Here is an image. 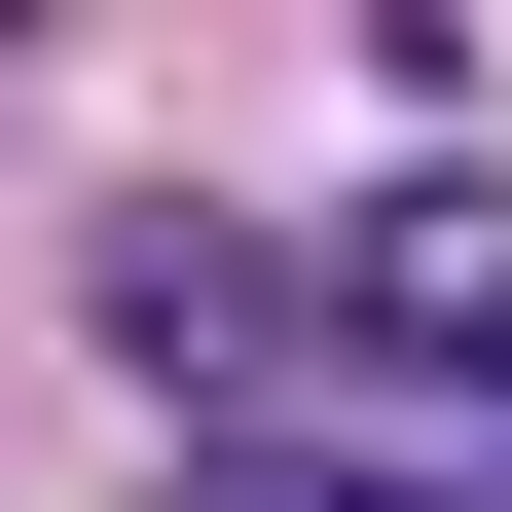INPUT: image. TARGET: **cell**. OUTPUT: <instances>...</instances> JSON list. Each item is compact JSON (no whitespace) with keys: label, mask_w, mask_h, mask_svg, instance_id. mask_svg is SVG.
<instances>
[{"label":"cell","mask_w":512,"mask_h":512,"mask_svg":"<svg viewBox=\"0 0 512 512\" xmlns=\"http://www.w3.org/2000/svg\"><path fill=\"white\" fill-rule=\"evenodd\" d=\"M293 403L403 439V476H512V183H476V147L366 183V220L293 256Z\"/></svg>","instance_id":"6da1fadb"},{"label":"cell","mask_w":512,"mask_h":512,"mask_svg":"<svg viewBox=\"0 0 512 512\" xmlns=\"http://www.w3.org/2000/svg\"><path fill=\"white\" fill-rule=\"evenodd\" d=\"M110 330H147L183 403H293V256H220V220H110Z\"/></svg>","instance_id":"7a4b0ae2"},{"label":"cell","mask_w":512,"mask_h":512,"mask_svg":"<svg viewBox=\"0 0 512 512\" xmlns=\"http://www.w3.org/2000/svg\"><path fill=\"white\" fill-rule=\"evenodd\" d=\"M256 512H330V476H256Z\"/></svg>","instance_id":"3957f363"}]
</instances>
